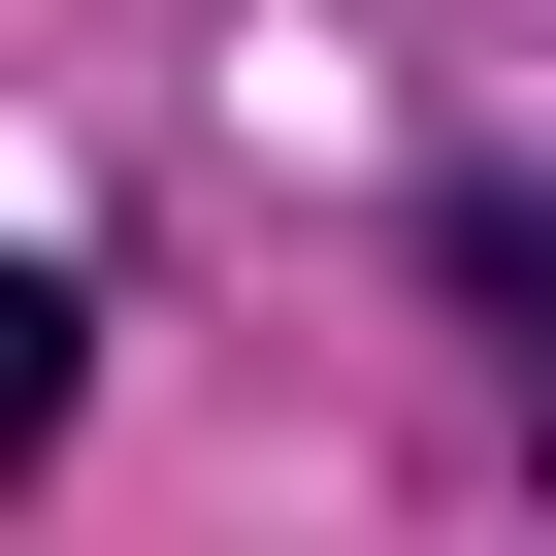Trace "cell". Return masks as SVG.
<instances>
[{
  "mask_svg": "<svg viewBox=\"0 0 556 556\" xmlns=\"http://www.w3.org/2000/svg\"><path fill=\"white\" fill-rule=\"evenodd\" d=\"M426 295L491 328V393H523V458H556V197H491V164H458V197H426Z\"/></svg>",
  "mask_w": 556,
  "mask_h": 556,
  "instance_id": "obj_1",
  "label": "cell"
},
{
  "mask_svg": "<svg viewBox=\"0 0 556 556\" xmlns=\"http://www.w3.org/2000/svg\"><path fill=\"white\" fill-rule=\"evenodd\" d=\"M66 393H99V295H66V262H0V491L66 458Z\"/></svg>",
  "mask_w": 556,
  "mask_h": 556,
  "instance_id": "obj_2",
  "label": "cell"
}]
</instances>
